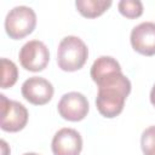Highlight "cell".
I'll list each match as a JSON object with an SVG mask.
<instances>
[{
	"mask_svg": "<svg viewBox=\"0 0 155 155\" xmlns=\"http://www.w3.org/2000/svg\"><path fill=\"white\" fill-rule=\"evenodd\" d=\"M97 86L96 107L99 114L108 119L121 114L132 87L130 79L122 71H116L99 80Z\"/></svg>",
	"mask_w": 155,
	"mask_h": 155,
	"instance_id": "1",
	"label": "cell"
},
{
	"mask_svg": "<svg viewBox=\"0 0 155 155\" xmlns=\"http://www.w3.org/2000/svg\"><path fill=\"white\" fill-rule=\"evenodd\" d=\"M88 57L86 44L75 35L64 36L57 48V64L64 71H76L81 69Z\"/></svg>",
	"mask_w": 155,
	"mask_h": 155,
	"instance_id": "2",
	"label": "cell"
},
{
	"mask_svg": "<svg viewBox=\"0 0 155 155\" xmlns=\"http://www.w3.org/2000/svg\"><path fill=\"white\" fill-rule=\"evenodd\" d=\"M36 25V15L34 10L25 5H19L8 11L5 18L6 34L13 39L19 40L33 33Z\"/></svg>",
	"mask_w": 155,
	"mask_h": 155,
	"instance_id": "3",
	"label": "cell"
},
{
	"mask_svg": "<svg viewBox=\"0 0 155 155\" xmlns=\"http://www.w3.org/2000/svg\"><path fill=\"white\" fill-rule=\"evenodd\" d=\"M27 108L17 102L8 99L5 94H0V127L6 132H18L23 130L28 122Z\"/></svg>",
	"mask_w": 155,
	"mask_h": 155,
	"instance_id": "4",
	"label": "cell"
},
{
	"mask_svg": "<svg viewBox=\"0 0 155 155\" xmlns=\"http://www.w3.org/2000/svg\"><path fill=\"white\" fill-rule=\"evenodd\" d=\"M21 65L29 71L44 70L50 61V52L47 46L40 40H30L25 42L18 53Z\"/></svg>",
	"mask_w": 155,
	"mask_h": 155,
	"instance_id": "5",
	"label": "cell"
},
{
	"mask_svg": "<svg viewBox=\"0 0 155 155\" xmlns=\"http://www.w3.org/2000/svg\"><path fill=\"white\" fill-rule=\"evenodd\" d=\"M59 115L68 121H81L86 117L90 105L87 98L76 91L63 94L57 104Z\"/></svg>",
	"mask_w": 155,
	"mask_h": 155,
	"instance_id": "6",
	"label": "cell"
},
{
	"mask_svg": "<svg viewBox=\"0 0 155 155\" xmlns=\"http://www.w3.org/2000/svg\"><path fill=\"white\" fill-rule=\"evenodd\" d=\"M22 96L34 105H44L53 97V85L41 76H31L22 84Z\"/></svg>",
	"mask_w": 155,
	"mask_h": 155,
	"instance_id": "7",
	"label": "cell"
},
{
	"mask_svg": "<svg viewBox=\"0 0 155 155\" xmlns=\"http://www.w3.org/2000/svg\"><path fill=\"white\" fill-rule=\"evenodd\" d=\"M53 155H80L82 150L81 134L70 127L58 130L51 143Z\"/></svg>",
	"mask_w": 155,
	"mask_h": 155,
	"instance_id": "8",
	"label": "cell"
},
{
	"mask_svg": "<svg viewBox=\"0 0 155 155\" xmlns=\"http://www.w3.org/2000/svg\"><path fill=\"white\" fill-rule=\"evenodd\" d=\"M131 45L133 50L143 56L155 54V23L142 22L131 31Z\"/></svg>",
	"mask_w": 155,
	"mask_h": 155,
	"instance_id": "9",
	"label": "cell"
},
{
	"mask_svg": "<svg viewBox=\"0 0 155 155\" xmlns=\"http://www.w3.org/2000/svg\"><path fill=\"white\" fill-rule=\"evenodd\" d=\"M116 71H122L119 62L110 56H101L93 62L90 74L92 80L97 84L103 78Z\"/></svg>",
	"mask_w": 155,
	"mask_h": 155,
	"instance_id": "10",
	"label": "cell"
},
{
	"mask_svg": "<svg viewBox=\"0 0 155 155\" xmlns=\"http://www.w3.org/2000/svg\"><path fill=\"white\" fill-rule=\"evenodd\" d=\"M110 0H76L75 6L81 16L86 18H96L103 15L110 6Z\"/></svg>",
	"mask_w": 155,
	"mask_h": 155,
	"instance_id": "11",
	"label": "cell"
},
{
	"mask_svg": "<svg viewBox=\"0 0 155 155\" xmlns=\"http://www.w3.org/2000/svg\"><path fill=\"white\" fill-rule=\"evenodd\" d=\"M1 88L12 87L18 79L17 65L7 58H1Z\"/></svg>",
	"mask_w": 155,
	"mask_h": 155,
	"instance_id": "12",
	"label": "cell"
},
{
	"mask_svg": "<svg viewBox=\"0 0 155 155\" xmlns=\"http://www.w3.org/2000/svg\"><path fill=\"white\" fill-rule=\"evenodd\" d=\"M119 11L126 18H138L143 13V4L139 0H121L117 4Z\"/></svg>",
	"mask_w": 155,
	"mask_h": 155,
	"instance_id": "13",
	"label": "cell"
},
{
	"mask_svg": "<svg viewBox=\"0 0 155 155\" xmlns=\"http://www.w3.org/2000/svg\"><path fill=\"white\" fill-rule=\"evenodd\" d=\"M140 147L144 155H155V126H150L143 131Z\"/></svg>",
	"mask_w": 155,
	"mask_h": 155,
	"instance_id": "14",
	"label": "cell"
},
{
	"mask_svg": "<svg viewBox=\"0 0 155 155\" xmlns=\"http://www.w3.org/2000/svg\"><path fill=\"white\" fill-rule=\"evenodd\" d=\"M150 102L155 107V84H154V86H153V88L150 91Z\"/></svg>",
	"mask_w": 155,
	"mask_h": 155,
	"instance_id": "15",
	"label": "cell"
},
{
	"mask_svg": "<svg viewBox=\"0 0 155 155\" xmlns=\"http://www.w3.org/2000/svg\"><path fill=\"white\" fill-rule=\"evenodd\" d=\"M1 148H2V155H7L6 151H5V149L7 148V144H6V142H5L4 139L1 140Z\"/></svg>",
	"mask_w": 155,
	"mask_h": 155,
	"instance_id": "16",
	"label": "cell"
},
{
	"mask_svg": "<svg viewBox=\"0 0 155 155\" xmlns=\"http://www.w3.org/2000/svg\"><path fill=\"white\" fill-rule=\"evenodd\" d=\"M23 155H40V154H36V153H25Z\"/></svg>",
	"mask_w": 155,
	"mask_h": 155,
	"instance_id": "17",
	"label": "cell"
}]
</instances>
